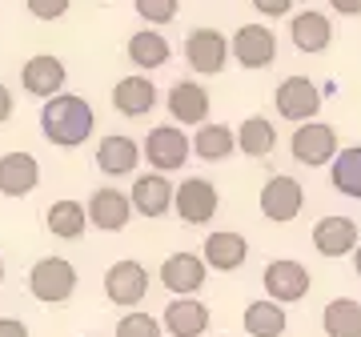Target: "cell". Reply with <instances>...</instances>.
I'll return each instance as SVG.
<instances>
[{
	"label": "cell",
	"instance_id": "6da1fadb",
	"mask_svg": "<svg viewBox=\"0 0 361 337\" xmlns=\"http://www.w3.org/2000/svg\"><path fill=\"white\" fill-rule=\"evenodd\" d=\"M92 129H97V113L77 92H56V97H49V101L40 104V133L56 149L85 145L92 137Z\"/></svg>",
	"mask_w": 361,
	"mask_h": 337
},
{
	"label": "cell",
	"instance_id": "7a4b0ae2",
	"mask_svg": "<svg viewBox=\"0 0 361 337\" xmlns=\"http://www.w3.org/2000/svg\"><path fill=\"white\" fill-rule=\"evenodd\" d=\"M80 277L77 265L68 257H40L32 269H28V289L40 305H65L73 293H77Z\"/></svg>",
	"mask_w": 361,
	"mask_h": 337
},
{
	"label": "cell",
	"instance_id": "3957f363",
	"mask_svg": "<svg viewBox=\"0 0 361 337\" xmlns=\"http://www.w3.org/2000/svg\"><path fill=\"white\" fill-rule=\"evenodd\" d=\"M261 217L273 221V225H289V221L301 217V205H305V189H301V181L297 177H289V173H277V177H269V181L261 185Z\"/></svg>",
	"mask_w": 361,
	"mask_h": 337
},
{
	"label": "cell",
	"instance_id": "277c9868",
	"mask_svg": "<svg viewBox=\"0 0 361 337\" xmlns=\"http://www.w3.org/2000/svg\"><path fill=\"white\" fill-rule=\"evenodd\" d=\"M289 153H293L297 165H305V168L329 165V161L337 157L334 125H325V121H305V125H297L293 137H289Z\"/></svg>",
	"mask_w": 361,
	"mask_h": 337
},
{
	"label": "cell",
	"instance_id": "5b68a950",
	"mask_svg": "<svg viewBox=\"0 0 361 337\" xmlns=\"http://www.w3.org/2000/svg\"><path fill=\"white\" fill-rule=\"evenodd\" d=\"M261 286H265V298L269 301H277V305H293V301H301L305 293H310L313 277H310V269H305L301 261L281 257V261H269V265H265Z\"/></svg>",
	"mask_w": 361,
	"mask_h": 337
},
{
	"label": "cell",
	"instance_id": "8992f818",
	"mask_svg": "<svg viewBox=\"0 0 361 337\" xmlns=\"http://www.w3.org/2000/svg\"><path fill=\"white\" fill-rule=\"evenodd\" d=\"M273 104H277V117L305 125V121H317V113H322V89L310 77H285L273 92Z\"/></svg>",
	"mask_w": 361,
	"mask_h": 337
},
{
	"label": "cell",
	"instance_id": "52a82bcc",
	"mask_svg": "<svg viewBox=\"0 0 361 337\" xmlns=\"http://www.w3.org/2000/svg\"><path fill=\"white\" fill-rule=\"evenodd\" d=\"M189 153H193V141H189L177 125H157L141 145V157L157 168V173H177V168L189 161Z\"/></svg>",
	"mask_w": 361,
	"mask_h": 337
},
{
	"label": "cell",
	"instance_id": "ba28073f",
	"mask_svg": "<svg viewBox=\"0 0 361 337\" xmlns=\"http://www.w3.org/2000/svg\"><path fill=\"white\" fill-rule=\"evenodd\" d=\"M173 209H177V217L185 221V225H209L221 209V193L213 189V181H205V177H189V181L177 185Z\"/></svg>",
	"mask_w": 361,
	"mask_h": 337
},
{
	"label": "cell",
	"instance_id": "9c48e42d",
	"mask_svg": "<svg viewBox=\"0 0 361 337\" xmlns=\"http://www.w3.org/2000/svg\"><path fill=\"white\" fill-rule=\"evenodd\" d=\"M149 293V269L141 261H116L104 273V298L121 310H137Z\"/></svg>",
	"mask_w": 361,
	"mask_h": 337
},
{
	"label": "cell",
	"instance_id": "30bf717a",
	"mask_svg": "<svg viewBox=\"0 0 361 337\" xmlns=\"http://www.w3.org/2000/svg\"><path fill=\"white\" fill-rule=\"evenodd\" d=\"M185 61L201 77H217L229 65V40L221 37L217 28H193L189 40H185Z\"/></svg>",
	"mask_w": 361,
	"mask_h": 337
},
{
	"label": "cell",
	"instance_id": "8fae6325",
	"mask_svg": "<svg viewBox=\"0 0 361 337\" xmlns=\"http://www.w3.org/2000/svg\"><path fill=\"white\" fill-rule=\"evenodd\" d=\"M229 56L241 68H269L277 56V37L265 25H241L229 40Z\"/></svg>",
	"mask_w": 361,
	"mask_h": 337
},
{
	"label": "cell",
	"instance_id": "7c38bea8",
	"mask_svg": "<svg viewBox=\"0 0 361 337\" xmlns=\"http://www.w3.org/2000/svg\"><path fill=\"white\" fill-rule=\"evenodd\" d=\"M205 273H209V265H205V257H197V253H173V257H165L161 261V286L173 293V298H193L197 289L205 286Z\"/></svg>",
	"mask_w": 361,
	"mask_h": 337
},
{
	"label": "cell",
	"instance_id": "4fadbf2b",
	"mask_svg": "<svg viewBox=\"0 0 361 337\" xmlns=\"http://www.w3.org/2000/svg\"><path fill=\"white\" fill-rule=\"evenodd\" d=\"M361 245L357 237V221L353 217H322L313 225V249L322 253V257H349L353 249Z\"/></svg>",
	"mask_w": 361,
	"mask_h": 337
},
{
	"label": "cell",
	"instance_id": "5bb4252c",
	"mask_svg": "<svg viewBox=\"0 0 361 337\" xmlns=\"http://www.w3.org/2000/svg\"><path fill=\"white\" fill-rule=\"evenodd\" d=\"M85 213H89V225H97L104 233H121L133 217V201H129V193H121V189H97V193L89 197Z\"/></svg>",
	"mask_w": 361,
	"mask_h": 337
},
{
	"label": "cell",
	"instance_id": "9a60e30c",
	"mask_svg": "<svg viewBox=\"0 0 361 337\" xmlns=\"http://www.w3.org/2000/svg\"><path fill=\"white\" fill-rule=\"evenodd\" d=\"M161 329L173 337H205L209 329V305L197 298H173L161 313Z\"/></svg>",
	"mask_w": 361,
	"mask_h": 337
},
{
	"label": "cell",
	"instance_id": "2e32d148",
	"mask_svg": "<svg viewBox=\"0 0 361 337\" xmlns=\"http://www.w3.org/2000/svg\"><path fill=\"white\" fill-rule=\"evenodd\" d=\"M65 61L61 56H52V52H37L32 61L25 65V73H20V85H25L28 97H56V92L65 89Z\"/></svg>",
	"mask_w": 361,
	"mask_h": 337
},
{
	"label": "cell",
	"instance_id": "e0dca14e",
	"mask_svg": "<svg viewBox=\"0 0 361 337\" xmlns=\"http://www.w3.org/2000/svg\"><path fill=\"white\" fill-rule=\"evenodd\" d=\"M173 185H169L165 173H145L137 177L129 189V201H133V213H141V217H165L169 209H173Z\"/></svg>",
	"mask_w": 361,
	"mask_h": 337
},
{
	"label": "cell",
	"instance_id": "ac0fdd59",
	"mask_svg": "<svg viewBox=\"0 0 361 337\" xmlns=\"http://www.w3.org/2000/svg\"><path fill=\"white\" fill-rule=\"evenodd\" d=\"M165 104H169V117L177 125H205L209 117V92L197 80H173Z\"/></svg>",
	"mask_w": 361,
	"mask_h": 337
},
{
	"label": "cell",
	"instance_id": "d6986e66",
	"mask_svg": "<svg viewBox=\"0 0 361 337\" xmlns=\"http://www.w3.org/2000/svg\"><path fill=\"white\" fill-rule=\"evenodd\" d=\"M137 165H141V145L133 141V137H125V133L101 137V145H97V168H101L104 177H129Z\"/></svg>",
	"mask_w": 361,
	"mask_h": 337
},
{
	"label": "cell",
	"instance_id": "ffe728a7",
	"mask_svg": "<svg viewBox=\"0 0 361 337\" xmlns=\"http://www.w3.org/2000/svg\"><path fill=\"white\" fill-rule=\"evenodd\" d=\"M201 257H205L209 269L217 273H233L241 269L249 257V241L241 233H233V229H217V233L205 237V249H201Z\"/></svg>",
	"mask_w": 361,
	"mask_h": 337
},
{
	"label": "cell",
	"instance_id": "44dd1931",
	"mask_svg": "<svg viewBox=\"0 0 361 337\" xmlns=\"http://www.w3.org/2000/svg\"><path fill=\"white\" fill-rule=\"evenodd\" d=\"M40 185V161L32 153H4L0 157V193L28 197Z\"/></svg>",
	"mask_w": 361,
	"mask_h": 337
},
{
	"label": "cell",
	"instance_id": "7402d4cb",
	"mask_svg": "<svg viewBox=\"0 0 361 337\" xmlns=\"http://www.w3.org/2000/svg\"><path fill=\"white\" fill-rule=\"evenodd\" d=\"M113 109L121 113V117H145V113H153V109H157L153 80L141 77V73L121 77V80L113 85Z\"/></svg>",
	"mask_w": 361,
	"mask_h": 337
},
{
	"label": "cell",
	"instance_id": "603a6c76",
	"mask_svg": "<svg viewBox=\"0 0 361 337\" xmlns=\"http://www.w3.org/2000/svg\"><path fill=\"white\" fill-rule=\"evenodd\" d=\"M289 37H293V44H297L301 52L317 56V52H325L329 44H334V25H329V16H325V13H317V8H305V13L293 16Z\"/></svg>",
	"mask_w": 361,
	"mask_h": 337
},
{
	"label": "cell",
	"instance_id": "cb8c5ba5",
	"mask_svg": "<svg viewBox=\"0 0 361 337\" xmlns=\"http://www.w3.org/2000/svg\"><path fill=\"white\" fill-rule=\"evenodd\" d=\"M44 225H49L52 237H61V241H77V237H85L89 213H85V205H80V201L61 197V201H52V205L44 209Z\"/></svg>",
	"mask_w": 361,
	"mask_h": 337
},
{
	"label": "cell",
	"instance_id": "d4e9b609",
	"mask_svg": "<svg viewBox=\"0 0 361 337\" xmlns=\"http://www.w3.org/2000/svg\"><path fill=\"white\" fill-rule=\"evenodd\" d=\"M129 61L141 73H153V68L169 65V56H173V49H169V40L165 32H153V28H145V32H133L129 37Z\"/></svg>",
	"mask_w": 361,
	"mask_h": 337
},
{
	"label": "cell",
	"instance_id": "484cf974",
	"mask_svg": "<svg viewBox=\"0 0 361 337\" xmlns=\"http://www.w3.org/2000/svg\"><path fill=\"white\" fill-rule=\"evenodd\" d=\"M329 181H334L337 193L361 201V145L337 149V157L329 161Z\"/></svg>",
	"mask_w": 361,
	"mask_h": 337
},
{
	"label": "cell",
	"instance_id": "4316f807",
	"mask_svg": "<svg viewBox=\"0 0 361 337\" xmlns=\"http://www.w3.org/2000/svg\"><path fill=\"white\" fill-rule=\"evenodd\" d=\"M245 333L249 337H281L285 325H289V317H285V305H277V301H253V305H245Z\"/></svg>",
	"mask_w": 361,
	"mask_h": 337
},
{
	"label": "cell",
	"instance_id": "83f0119b",
	"mask_svg": "<svg viewBox=\"0 0 361 337\" xmlns=\"http://www.w3.org/2000/svg\"><path fill=\"white\" fill-rule=\"evenodd\" d=\"M322 325L329 337H361V301L334 298L322 310Z\"/></svg>",
	"mask_w": 361,
	"mask_h": 337
},
{
	"label": "cell",
	"instance_id": "f1b7e54d",
	"mask_svg": "<svg viewBox=\"0 0 361 337\" xmlns=\"http://www.w3.org/2000/svg\"><path fill=\"white\" fill-rule=\"evenodd\" d=\"M237 149V133L229 125H201L193 137V153L201 161H229Z\"/></svg>",
	"mask_w": 361,
	"mask_h": 337
},
{
	"label": "cell",
	"instance_id": "f546056e",
	"mask_svg": "<svg viewBox=\"0 0 361 337\" xmlns=\"http://www.w3.org/2000/svg\"><path fill=\"white\" fill-rule=\"evenodd\" d=\"M237 149L245 157H269L277 149V129L269 117H249L245 125H237Z\"/></svg>",
	"mask_w": 361,
	"mask_h": 337
},
{
	"label": "cell",
	"instance_id": "4dcf8cb0",
	"mask_svg": "<svg viewBox=\"0 0 361 337\" xmlns=\"http://www.w3.org/2000/svg\"><path fill=\"white\" fill-rule=\"evenodd\" d=\"M161 333H165L161 321L149 317V313H141V310H129L116 321V337H161Z\"/></svg>",
	"mask_w": 361,
	"mask_h": 337
},
{
	"label": "cell",
	"instance_id": "1f68e13d",
	"mask_svg": "<svg viewBox=\"0 0 361 337\" xmlns=\"http://www.w3.org/2000/svg\"><path fill=\"white\" fill-rule=\"evenodd\" d=\"M137 4V16L141 20H149V25H169L173 16H177V8H180V0H133Z\"/></svg>",
	"mask_w": 361,
	"mask_h": 337
},
{
	"label": "cell",
	"instance_id": "d6a6232c",
	"mask_svg": "<svg viewBox=\"0 0 361 337\" xmlns=\"http://www.w3.org/2000/svg\"><path fill=\"white\" fill-rule=\"evenodd\" d=\"M25 4L37 20H61V16L73 8V0H25Z\"/></svg>",
	"mask_w": 361,
	"mask_h": 337
},
{
	"label": "cell",
	"instance_id": "836d02e7",
	"mask_svg": "<svg viewBox=\"0 0 361 337\" xmlns=\"http://www.w3.org/2000/svg\"><path fill=\"white\" fill-rule=\"evenodd\" d=\"M249 4H253L261 16H285L293 8V0H249Z\"/></svg>",
	"mask_w": 361,
	"mask_h": 337
},
{
	"label": "cell",
	"instance_id": "e575fe53",
	"mask_svg": "<svg viewBox=\"0 0 361 337\" xmlns=\"http://www.w3.org/2000/svg\"><path fill=\"white\" fill-rule=\"evenodd\" d=\"M0 337H28V325L20 317H0Z\"/></svg>",
	"mask_w": 361,
	"mask_h": 337
},
{
	"label": "cell",
	"instance_id": "d590c367",
	"mask_svg": "<svg viewBox=\"0 0 361 337\" xmlns=\"http://www.w3.org/2000/svg\"><path fill=\"white\" fill-rule=\"evenodd\" d=\"M13 109H16V101H13V92H8V85H0V125L13 117Z\"/></svg>",
	"mask_w": 361,
	"mask_h": 337
},
{
	"label": "cell",
	"instance_id": "8d00e7d4",
	"mask_svg": "<svg viewBox=\"0 0 361 337\" xmlns=\"http://www.w3.org/2000/svg\"><path fill=\"white\" fill-rule=\"evenodd\" d=\"M329 8L341 16H357L361 13V0H329Z\"/></svg>",
	"mask_w": 361,
	"mask_h": 337
},
{
	"label": "cell",
	"instance_id": "74e56055",
	"mask_svg": "<svg viewBox=\"0 0 361 337\" xmlns=\"http://www.w3.org/2000/svg\"><path fill=\"white\" fill-rule=\"evenodd\" d=\"M353 269H357V277H361V245L353 249Z\"/></svg>",
	"mask_w": 361,
	"mask_h": 337
},
{
	"label": "cell",
	"instance_id": "f35d334b",
	"mask_svg": "<svg viewBox=\"0 0 361 337\" xmlns=\"http://www.w3.org/2000/svg\"><path fill=\"white\" fill-rule=\"evenodd\" d=\"M0 281H4V261H0Z\"/></svg>",
	"mask_w": 361,
	"mask_h": 337
}]
</instances>
